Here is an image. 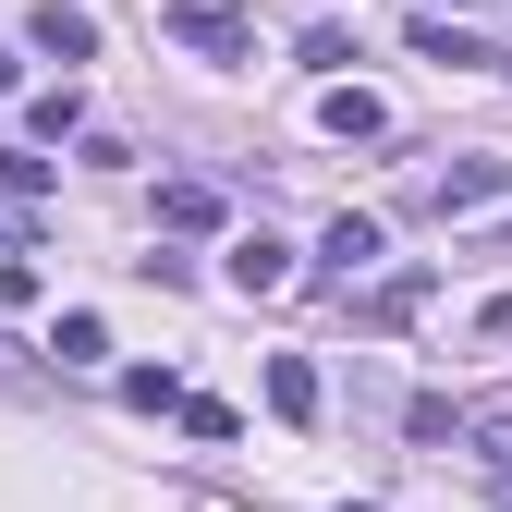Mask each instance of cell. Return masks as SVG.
Wrapping results in <instances>:
<instances>
[{"label":"cell","mask_w":512,"mask_h":512,"mask_svg":"<svg viewBox=\"0 0 512 512\" xmlns=\"http://www.w3.org/2000/svg\"><path fill=\"white\" fill-rule=\"evenodd\" d=\"M159 37L196 61H256V13L244 0H159Z\"/></svg>","instance_id":"cell-1"},{"label":"cell","mask_w":512,"mask_h":512,"mask_svg":"<svg viewBox=\"0 0 512 512\" xmlns=\"http://www.w3.org/2000/svg\"><path fill=\"white\" fill-rule=\"evenodd\" d=\"M500 196H512V159H488V147L452 159V171L427 183V208H439V220H476V208H500Z\"/></svg>","instance_id":"cell-2"},{"label":"cell","mask_w":512,"mask_h":512,"mask_svg":"<svg viewBox=\"0 0 512 512\" xmlns=\"http://www.w3.org/2000/svg\"><path fill=\"white\" fill-rule=\"evenodd\" d=\"M452 452H476V464L512 488V391H488V403H452Z\"/></svg>","instance_id":"cell-3"},{"label":"cell","mask_w":512,"mask_h":512,"mask_svg":"<svg viewBox=\"0 0 512 512\" xmlns=\"http://www.w3.org/2000/svg\"><path fill=\"white\" fill-rule=\"evenodd\" d=\"M25 37L61 61V74H74V61H98V13H86V0H37V13H25Z\"/></svg>","instance_id":"cell-4"},{"label":"cell","mask_w":512,"mask_h":512,"mask_svg":"<svg viewBox=\"0 0 512 512\" xmlns=\"http://www.w3.org/2000/svg\"><path fill=\"white\" fill-rule=\"evenodd\" d=\"M427 293H439L427 269H391V281H366V293H354V330H415V317H427Z\"/></svg>","instance_id":"cell-5"},{"label":"cell","mask_w":512,"mask_h":512,"mask_svg":"<svg viewBox=\"0 0 512 512\" xmlns=\"http://www.w3.org/2000/svg\"><path fill=\"white\" fill-rule=\"evenodd\" d=\"M317 256H330V281H342V293H354V281H366V269H378V220H366V208H342V220H330V232H317Z\"/></svg>","instance_id":"cell-6"},{"label":"cell","mask_w":512,"mask_h":512,"mask_svg":"<svg viewBox=\"0 0 512 512\" xmlns=\"http://www.w3.org/2000/svg\"><path fill=\"white\" fill-rule=\"evenodd\" d=\"M220 269H232V293H281V281H293V244H269V232H244V244L220 256Z\"/></svg>","instance_id":"cell-7"},{"label":"cell","mask_w":512,"mask_h":512,"mask_svg":"<svg viewBox=\"0 0 512 512\" xmlns=\"http://www.w3.org/2000/svg\"><path fill=\"white\" fill-rule=\"evenodd\" d=\"M317 403H330V391H317V366H305V354H269V415H293V427H305Z\"/></svg>","instance_id":"cell-8"},{"label":"cell","mask_w":512,"mask_h":512,"mask_svg":"<svg viewBox=\"0 0 512 512\" xmlns=\"http://www.w3.org/2000/svg\"><path fill=\"white\" fill-rule=\"evenodd\" d=\"M317 122H330V135H354V147H366V135H391V110H378L366 86H330V98H317Z\"/></svg>","instance_id":"cell-9"},{"label":"cell","mask_w":512,"mask_h":512,"mask_svg":"<svg viewBox=\"0 0 512 512\" xmlns=\"http://www.w3.org/2000/svg\"><path fill=\"white\" fill-rule=\"evenodd\" d=\"M159 232H220V183H159Z\"/></svg>","instance_id":"cell-10"},{"label":"cell","mask_w":512,"mask_h":512,"mask_svg":"<svg viewBox=\"0 0 512 512\" xmlns=\"http://www.w3.org/2000/svg\"><path fill=\"white\" fill-rule=\"evenodd\" d=\"M49 354H61V366H98V354H110V330L74 305V317H49Z\"/></svg>","instance_id":"cell-11"},{"label":"cell","mask_w":512,"mask_h":512,"mask_svg":"<svg viewBox=\"0 0 512 512\" xmlns=\"http://www.w3.org/2000/svg\"><path fill=\"white\" fill-rule=\"evenodd\" d=\"M25 122H37V147H61V135H74V122H86V98H74V74H61V86H49V98L25 110Z\"/></svg>","instance_id":"cell-12"},{"label":"cell","mask_w":512,"mask_h":512,"mask_svg":"<svg viewBox=\"0 0 512 512\" xmlns=\"http://www.w3.org/2000/svg\"><path fill=\"white\" fill-rule=\"evenodd\" d=\"M0 196L37 208V196H49V159H37V147H0Z\"/></svg>","instance_id":"cell-13"},{"label":"cell","mask_w":512,"mask_h":512,"mask_svg":"<svg viewBox=\"0 0 512 512\" xmlns=\"http://www.w3.org/2000/svg\"><path fill=\"white\" fill-rule=\"evenodd\" d=\"M122 403H135V415H183V378H171V366H135V378H122Z\"/></svg>","instance_id":"cell-14"},{"label":"cell","mask_w":512,"mask_h":512,"mask_svg":"<svg viewBox=\"0 0 512 512\" xmlns=\"http://www.w3.org/2000/svg\"><path fill=\"white\" fill-rule=\"evenodd\" d=\"M476 330H488V342H512V293H488V305H476Z\"/></svg>","instance_id":"cell-15"},{"label":"cell","mask_w":512,"mask_h":512,"mask_svg":"<svg viewBox=\"0 0 512 512\" xmlns=\"http://www.w3.org/2000/svg\"><path fill=\"white\" fill-rule=\"evenodd\" d=\"M13 86H25V61H13V49H0V98H13Z\"/></svg>","instance_id":"cell-16"},{"label":"cell","mask_w":512,"mask_h":512,"mask_svg":"<svg viewBox=\"0 0 512 512\" xmlns=\"http://www.w3.org/2000/svg\"><path fill=\"white\" fill-rule=\"evenodd\" d=\"M342 512H378V500H342Z\"/></svg>","instance_id":"cell-17"},{"label":"cell","mask_w":512,"mask_h":512,"mask_svg":"<svg viewBox=\"0 0 512 512\" xmlns=\"http://www.w3.org/2000/svg\"><path fill=\"white\" fill-rule=\"evenodd\" d=\"M488 256H512V232H500V244H488Z\"/></svg>","instance_id":"cell-18"}]
</instances>
